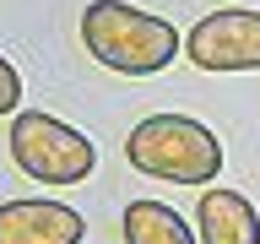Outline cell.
Wrapping results in <instances>:
<instances>
[{
    "mask_svg": "<svg viewBox=\"0 0 260 244\" xmlns=\"http://www.w3.org/2000/svg\"><path fill=\"white\" fill-rule=\"evenodd\" d=\"M195 239L201 244H260V211L239 190H206L195 206Z\"/></svg>",
    "mask_w": 260,
    "mask_h": 244,
    "instance_id": "8992f818",
    "label": "cell"
},
{
    "mask_svg": "<svg viewBox=\"0 0 260 244\" xmlns=\"http://www.w3.org/2000/svg\"><path fill=\"white\" fill-rule=\"evenodd\" d=\"M125 158L136 174L168 179V185H206L222 174V141L190 114H146L130 130Z\"/></svg>",
    "mask_w": 260,
    "mask_h": 244,
    "instance_id": "7a4b0ae2",
    "label": "cell"
},
{
    "mask_svg": "<svg viewBox=\"0 0 260 244\" xmlns=\"http://www.w3.org/2000/svg\"><path fill=\"white\" fill-rule=\"evenodd\" d=\"M81 44L119 76H157L174 65V54H184V33L130 0H92L81 11Z\"/></svg>",
    "mask_w": 260,
    "mask_h": 244,
    "instance_id": "6da1fadb",
    "label": "cell"
},
{
    "mask_svg": "<svg viewBox=\"0 0 260 244\" xmlns=\"http://www.w3.org/2000/svg\"><path fill=\"white\" fill-rule=\"evenodd\" d=\"M125 244H201L195 228L162 201H130L125 206Z\"/></svg>",
    "mask_w": 260,
    "mask_h": 244,
    "instance_id": "52a82bcc",
    "label": "cell"
},
{
    "mask_svg": "<svg viewBox=\"0 0 260 244\" xmlns=\"http://www.w3.org/2000/svg\"><path fill=\"white\" fill-rule=\"evenodd\" d=\"M184 60L211 71V76L260 71V11L228 6V11L201 16V22L184 33Z\"/></svg>",
    "mask_w": 260,
    "mask_h": 244,
    "instance_id": "277c9868",
    "label": "cell"
},
{
    "mask_svg": "<svg viewBox=\"0 0 260 244\" xmlns=\"http://www.w3.org/2000/svg\"><path fill=\"white\" fill-rule=\"evenodd\" d=\"M11 163L38 185H81L98 168V146L76 125L44 109H27L11 119Z\"/></svg>",
    "mask_w": 260,
    "mask_h": 244,
    "instance_id": "3957f363",
    "label": "cell"
},
{
    "mask_svg": "<svg viewBox=\"0 0 260 244\" xmlns=\"http://www.w3.org/2000/svg\"><path fill=\"white\" fill-rule=\"evenodd\" d=\"M22 103V76H16V65L0 54V114H11Z\"/></svg>",
    "mask_w": 260,
    "mask_h": 244,
    "instance_id": "ba28073f",
    "label": "cell"
},
{
    "mask_svg": "<svg viewBox=\"0 0 260 244\" xmlns=\"http://www.w3.org/2000/svg\"><path fill=\"white\" fill-rule=\"evenodd\" d=\"M87 223L60 201H6L0 206V244H81Z\"/></svg>",
    "mask_w": 260,
    "mask_h": 244,
    "instance_id": "5b68a950",
    "label": "cell"
}]
</instances>
